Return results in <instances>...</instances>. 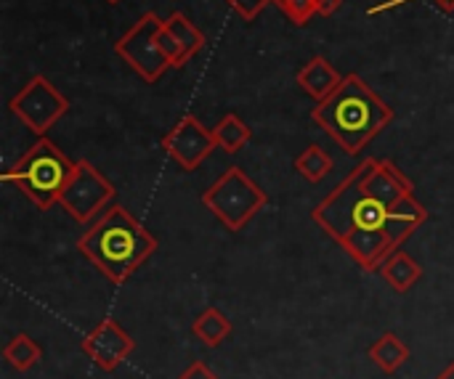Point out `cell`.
Returning <instances> with one entry per match:
<instances>
[{
  "mask_svg": "<svg viewBox=\"0 0 454 379\" xmlns=\"http://www.w3.org/2000/svg\"><path fill=\"white\" fill-rule=\"evenodd\" d=\"M274 5L295 27H306L317 16V0H274Z\"/></svg>",
  "mask_w": 454,
  "mask_h": 379,
  "instance_id": "obj_19",
  "label": "cell"
},
{
  "mask_svg": "<svg viewBox=\"0 0 454 379\" xmlns=\"http://www.w3.org/2000/svg\"><path fill=\"white\" fill-rule=\"evenodd\" d=\"M370 359L375 361V367L383 375H394V372H399L410 361V348L394 332H386L383 337H378L370 345Z\"/></svg>",
  "mask_w": 454,
  "mask_h": 379,
  "instance_id": "obj_13",
  "label": "cell"
},
{
  "mask_svg": "<svg viewBox=\"0 0 454 379\" xmlns=\"http://www.w3.org/2000/svg\"><path fill=\"white\" fill-rule=\"evenodd\" d=\"M311 220L364 271L378 268L428 220L415 183L391 159L367 157L314 210Z\"/></svg>",
  "mask_w": 454,
  "mask_h": 379,
  "instance_id": "obj_1",
  "label": "cell"
},
{
  "mask_svg": "<svg viewBox=\"0 0 454 379\" xmlns=\"http://www.w3.org/2000/svg\"><path fill=\"white\" fill-rule=\"evenodd\" d=\"M3 359L16 369V372H29L40 361V345L29 335H16L5 348Z\"/></svg>",
  "mask_w": 454,
  "mask_h": 379,
  "instance_id": "obj_18",
  "label": "cell"
},
{
  "mask_svg": "<svg viewBox=\"0 0 454 379\" xmlns=\"http://www.w3.org/2000/svg\"><path fill=\"white\" fill-rule=\"evenodd\" d=\"M77 162H72L51 138H37L27 154L3 173L5 183H13L27 199H32L43 213L59 205L64 186L69 183Z\"/></svg>",
  "mask_w": 454,
  "mask_h": 379,
  "instance_id": "obj_4",
  "label": "cell"
},
{
  "mask_svg": "<svg viewBox=\"0 0 454 379\" xmlns=\"http://www.w3.org/2000/svg\"><path fill=\"white\" fill-rule=\"evenodd\" d=\"M298 85L319 104L325 101L340 82H343V74L325 58V56H314L311 61H306L298 74H295Z\"/></svg>",
  "mask_w": 454,
  "mask_h": 379,
  "instance_id": "obj_11",
  "label": "cell"
},
{
  "mask_svg": "<svg viewBox=\"0 0 454 379\" xmlns=\"http://www.w3.org/2000/svg\"><path fill=\"white\" fill-rule=\"evenodd\" d=\"M157 247V236L122 205L106 207L77 239L80 255H85L112 284H125Z\"/></svg>",
  "mask_w": 454,
  "mask_h": 379,
  "instance_id": "obj_3",
  "label": "cell"
},
{
  "mask_svg": "<svg viewBox=\"0 0 454 379\" xmlns=\"http://www.w3.org/2000/svg\"><path fill=\"white\" fill-rule=\"evenodd\" d=\"M162 24L165 19L149 11L114 43V53L146 82H157L168 69H173L160 43Z\"/></svg>",
  "mask_w": 454,
  "mask_h": 379,
  "instance_id": "obj_6",
  "label": "cell"
},
{
  "mask_svg": "<svg viewBox=\"0 0 454 379\" xmlns=\"http://www.w3.org/2000/svg\"><path fill=\"white\" fill-rule=\"evenodd\" d=\"M162 151L181 167V170H197L210 154L213 149H218L213 130H207L200 117L194 114H184L160 141Z\"/></svg>",
  "mask_w": 454,
  "mask_h": 379,
  "instance_id": "obj_9",
  "label": "cell"
},
{
  "mask_svg": "<svg viewBox=\"0 0 454 379\" xmlns=\"http://www.w3.org/2000/svg\"><path fill=\"white\" fill-rule=\"evenodd\" d=\"M192 332L197 340H202L207 348H218L229 335H231V321L218 311V308H207L202 311L194 324H192Z\"/></svg>",
  "mask_w": 454,
  "mask_h": 379,
  "instance_id": "obj_16",
  "label": "cell"
},
{
  "mask_svg": "<svg viewBox=\"0 0 454 379\" xmlns=\"http://www.w3.org/2000/svg\"><path fill=\"white\" fill-rule=\"evenodd\" d=\"M106 3H120V0H106Z\"/></svg>",
  "mask_w": 454,
  "mask_h": 379,
  "instance_id": "obj_25",
  "label": "cell"
},
{
  "mask_svg": "<svg viewBox=\"0 0 454 379\" xmlns=\"http://www.w3.org/2000/svg\"><path fill=\"white\" fill-rule=\"evenodd\" d=\"M213 138H215V143H218V149L221 151H226V154H237L250 138H253V130H250V125L239 117V114H234V112H229V114H223L218 122H215V128H213Z\"/></svg>",
  "mask_w": 454,
  "mask_h": 379,
  "instance_id": "obj_15",
  "label": "cell"
},
{
  "mask_svg": "<svg viewBox=\"0 0 454 379\" xmlns=\"http://www.w3.org/2000/svg\"><path fill=\"white\" fill-rule=\"evenodd\" d=\"M133 351H136V340L114 319H104L82 340V353L101 372H114Z\"/></svg>",
  "mask_w": 454,
  "mask_h": 379,
  "instance_id": "obj_10",
  "label": "cell"
},
{
  "mask_svg": "<svg viewBox=\"0 0 454 379\" xmlns=\"http://www.w3.org/2000/svg\"><path fill=\"white\" fill-rule=\"evenodd\" d=\"M378 274L396 290V292H410L418 282H420V276H423V268H420V263L412 258V255H407L404 250H399V252H394L380 268H378Z\"/></svg>",
  "mask_w": 454,
  "mask_h": 379,
  "instance_id": "obj_12",
  "label": "cell"
},
{
  "mask_svg": "<svg viewBox=\"0 0 454 379\" xmlns=\"http://www.w3.org/2000/svg\"><path fill=\"white\" fill-rule=\"evenodd\" d=\"M114 199H117L114 183L106 175H101L96 165H90L88 159H80L69 183L64 186L59 197V205L64 207V213L72 215V220L90 223L106 207H112Z\"/></svg>",
  "mask_w": 454,
  "mask_h": 379,
  "instance_id": "obj_8",
  "label": "cell"
},
{
  "mask_svg": "<svg viewBox=\"0 0 454 379\" xmlns=\"http://www.w3.org/2000/svg\"><path fill=\"white\" fill-rule=\"evenodd\" d=\"M8 109L29 133L43 138L69 112V98L45 74H32L11 96Z\"/></svg>",
  "mask_w": 454,
  "mask_h": 379,
  "instance_id": "obj_7",
  "label": "cell"
},
{
  "mask_svg": "<svg viewBox=\"0 0 454 379\" xmlns=\"http://www.w3.org/2000/svg\"><path fill=\"white\" fill-rule=\"evenodd\" d=\"M165 29H168V32L176 37V43L181 45L184 61H186V64L205 48V35H202V29H200L186 13H181V11H173V13L165 19Z\"/></svg>",
  "mask_w": 454,
  "mask_h": 379,
  "instance_id": "obj_14",
  "label": "cell"
},
{
  "mask_svg": "<svg viewBox=\"0 0 454 379\" xmlns=\"http://www.w3.org/2000/svg\"><path fill=\"white\" fill-rule=\"evenodd\" d=\"M343 8V0H317V16H335Z\"/></svg>",
  "mask_w": 454,
  "mask_h": 379,
  "instance_id": "obj_23",
  "label": "cell"
},
{
  "mask_svg": "<svg viewBox=\"0 0 454 379\" xmlns=\"http://www.w3.org/2000/svg\"><path fill=\"white\" fill-rule=\"evenodd\" d=\"M436 379H454V361L452 364H450V367H447V369H444V372H442V375H439V377Z\"/></svg>",
  "mask_w": 454,
  "mask_h": 379,
  "instance_id": "obj_24",
  "label": "cell"
},
{
  "mask_svg": "<svg viewBox=\"0 0 454 379\" xmlns=\"http://www.w3.org/2000/svg\"><path fill=\"white\" fill-rule=\"evenodd\" d=\"M404 3H415V0H388V3H380V5H372L367 13L370 16H375V13H380V11H391V8H396V5H404ZM444 13H452L454 11V0H434Z\"/></svg>",
  "mask_w": 454,
  "mask_h": 379,
  "instance_id": "obj_21",
  "label": "cell"
},
{
  "mask_svg": "<svg viewBox=\"0 0 454 379\" xmlns=\"http://www.w3.org/2000/svg\"><path fill=\"white\" fill-rule=\"evenodd\" d=\"M394 106L386 104L356 72L343 74V82L311 109V120L351 157L362 154V149L394 122Z\"/></svg>",
  "mask_w": 454,
  "mask_h": 379,
  "instance_id": "obj_2",
  "label": "cell"
},
{
  "mask_svg": "<svg viewBox=\"0 0 454 379\" xmlns=\"http://www.w3.org/2000/svg\"><path fill=\"white\" fill-rule=\"evenodd\" d=\"M237 16H242L245 21H255V16H261V11L266 5H271L274 0H223Z\"/></svg>",
  "mask_w": 454,
  "mask_h": 379,
  "instance_id": "obj_20",
  "label": "cell"
},
{
  "mask_svg": "<svg viewBox=\"0 0 454 379\" xmlns=\"http://www.w3.org/2000/svg\"><path fill=\"white\" fill-rule=\"evenodd\" d=\"M202 205L229 231H242L269 205V194L242 167L234 165L226 167L210 189L202 191Z\"/></svg>",
  "mask_w": 454,
  "mask_h": 379,
  "instance_id": "obj_5",
  "label": "cell"
},
{
  "mask_svg": "<svg viewBox=\"0 0 454 379\" xmlns=\"http://www.w3.org/2000/svg\"><path fill=\"white\" fill-rule=\"evenodd\" d=\"M178 379H218L210 369H207V364H202V361H194L184 375Z\"/></svg>",
  "mask_w": 454,
  "mask_h": 379,
  "instance_id": "obj_22",
  "label": "cell"
},
{
  "mask_svg": "<svg viewBox=\"0 0 454 379\" xmlns=\"http://www.w3.org/2000/svg\"><path fill=\"white\" fill-rule=\"evenodd\" d=\"M333 167H335L333 157H330L322 146H317V143H311L309 149H303V151L295 157V170H298L306 181H311V183H319L322 178H327V175L333 173Z\"/></svg>",
  "mask_w": 454,
  "mask_h": 379,
  "instance_id": "obj_17",
  "label": "cell"
}]
</instances>
